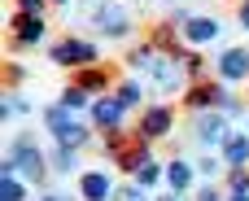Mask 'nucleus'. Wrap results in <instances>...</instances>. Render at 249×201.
<instances>
[{
	"mask_svg": "<svg viewBox=\"0 0 249 201\" xmlns=\"http://www.w3.org/2000/svg\"><path fill=\"white\" fill-rule=\"evenodd\" d=\"M127 66H136L162 96H171L175 88H184V79H188V70H184V61L179 57H171V53H162L153 39L149 44H136L131 53H127Z\"/></svg>",
	"mask_w": 249,
	"mask_h": 201,
	"instance_id": "obj_1",
	"label": "nucleus"
},
{
	"mask_svg": "<svg viewBox=\"0 0 249 201\" xmlns=\"http://www.w3.org/2000/svg\"><path fill=\"white\" fill-rule=\"evenodd\" d=\"M4 158L18 166V175H22V180H31V184H44V180H48V158L35 149V140H31V136H13Z\"/></svg>",
	"mask_w": 249,
	"mask_h": 201,
	"instance_id": "obj_2",
	"label": "nucleus"
},
{
	"mask_svg": "<svg viewBox=\"0 0 249 201\" xmlns=\"http://www.w3.org/2000/svg\"><path fill=\"white\" fill-rule=\"evenodd\" d=\"M193 140L210 153V149H223L228 140H232V118L223 114V110H201L197 114V123H193Z\"/></svg>",
	"mask_w": 249,
	"mask_h": 201,
	"instance_id": "obj_3",
	"label": "nucleus"
},
{
	"mask_svg": "<svg viewBox=\"0 0 249 201\" xmlns=\"http://www.w3.org/2000/svg\"><path fill=\"white\" fill-rule=\"evenodd\" d=\"M96 61H101V48H96L92 39L66 35L61 44H53V66H74V70H83V66H96Z\"/></svg>",
	"mask_w": 249,
	"mask_h": 201,
	"instance_id": "obj_4",
	"label": "nucleus"
},
{
	"mask_svg": "<svg viewBox=\"0 0 249 201\" xmlns=\"http://www.w3.org/2000/svg\"><path fill=\"white\" fill-rule=\"evenodd\" d=\"M171 131H175V110H171L166 101H153V105H144V110H140L136 136H144V140L153 145V140H162V136H171Z\"/></svg>",
	"mask_w": 249,
	"mask_h": 201,
	"instance_id": "obj_5",
	"label": "nucleus"
},
{
	"mask_svg": "<svg viewBox=\"0 0 249 201\" xmlns=\"http://www.w3.org/2000/svg\"><path fill=\"white\" fill-rule=\"evenodd\" d=\"M232 92H228V83L223 79H201V83H188V92H184V105L193 110V114H201V110H223V101H228Z\"/></svg>",
	"mask_w": 249,
	"mask_h": 201,
	"instance_id": "obj_6",
	"label": "nucleus"
},
{
	"mask_svg": "<svg viewBox=\"0 0 249 201\" xmlns=\"http://www.w3.org/2000/svg\"><path fill=\"white\" fill-rule=\"evenodd\" d=\"M9 26H13V35H9V48H13V53H18V48H35V44H44V39H48V26H44V18L13 13V18H9Z\"/></svg>",
	"mask_w": 249,
	"mask_h": 201,
	"instance_id": "obj_7",
	"label": "nucleus"
},
{
	"mask_svg": "<svg viewBox=\"0 0 249 201\" xmlns=\"http://www.w3.org/2000/svg\"><path fill=\"white\" fill-rule=\"evenodd\" d=\"M92 22H96V31H105L109 39H127V35H131V13H127L123 4H114V0L96 4Z\"/></svg>",
	"mask_w": 249,
	"mask_h": 201,
	"instance_id": "obj_8",
	"label": "nucleus"
},
{
	"mask_svg": "<svg viewBox=\"0 0 249 201\" xmlns=\"http://www.w3.org/2000/svg\"><path fill=\"white\" fill-rule=\"evenodd\" d=\"M214 74L223 83H249V48H223L214 61Z\"/></svg>",
	"mask_w": 249,
	"mask_h": 201,
	"instance_id": "obj_9",
	"label": "nucleus"
},
{
	"mask_svg": "<svg viewBox=\"0 0 249 201\" xmlns=\"http://www.w3.org/2000/svg\"><path fill=\"white\" fill-rule=\"evenodd\" d=\"M114 180H109V171H83L79 175V197L83 201H114Z\"/></svg>",
	"mask_w": 249,
	"mask_h": 201,
	"instance_id": "obj_10",
	"label": "nucleus"
},
{
	"mask_svg": "<svg viewBox=\"0 0 249 201\" xmlns=\"http://www.w3.org/2000/svg\"><path fill=\"white\" fill-rule=\"evenodd\" d=\"M219 35H223V22L219 18H188V26H184V44L188 48H206Z\"/></svg>",
	"mask_w": 249,
	"mask_h": 201,
	"instance_id": "obj_11",
	"label": "nucleus"
},
{
	"mask_svg": "<svg viewBox=\"0 0 249 201\" xmlns=\"http://www.w3.org/2000/svg\"><path fill=\"white\" fill-rule=\"evenodd\" d=\"M74 83L79 88H88L92 96H109V88H114V66H83L79 74H74Z\"/></svg>",
	"mask_w": 249,
	"mask_h": 201,
	"instance_id": "obj_12",
	"label": "nucleus"
},
{
	"mask_svg": "<svg viewBox=\"0 0 249 201\" xmlns=\"http://www.w3.org/2000/svg\"><path fill=\"white\" fill-rule=\"evenodd\" d=\"M123 101L118 96H96L92 101V123L101 127V131H114V127H123Z\"/></svg>",
	"mask_w": 249,
	"mask_h": 201,
	"instance_id": "obj_13",
	"label": "nucleus"
},
{
	"mask_svg": "<svg viewBox=\"0 0 249 201\" xmlns=\"http://www.w3.org/2000/svg\"><path fill=\"white\" fill-rule=\"evenodd\" d=\"M193 175H197V166H188L184 158H175V162L166 166V184H171V193H188V188H193Z\"/></svg>",
	"mask_w": 249,
	"mask_h": 201,
	"instance_id": "obj_14",
	"label": "nucleus"
},
{
	"mask_svg": "<svg viewBox=\"0 0 249 201\" xmlns=\"http://www.w3.org/2000/svg\"><path fill=\"white\" fill-rule=\"evenodd\" d=\"M223 162L228 166H249V136L245 131H232V140L223 145Z\"/></svg>",
	"mask_w": 249,
	"mask_h": 201,
	"instance_id": "obj_15",
	"label": "nucleus"
},
{
	"mask_svg": "<svg viewBox=\"0 0 249 201\" xmlns=\"http://www.w3.org/2000/svg\"><path fill=\"white\" fill-rule=\"evenodd\" d=\"M114 96L123 101V110H140V101H144V83H140V79H123Z\"/></svg>",
	"mask_w": 249,
	"mask_h": 201,
	"instance_id": "obj_16",
	"label": "nucleus"
},
{
	"mask_svg": "<svg viewBox=\"0 0 249 201\" xmlns=\"http://www.w3.org/2000/svg\"><path fill=\"white\" fill-rule=\"evenodd\" d=\"M53 140H57V145H66V149H83V145L92 140V131H88L83 123H70V127H61Z\"/></svg>",
	"mask_w": 249,
	"mask_h": 201,
	"instance_id": "obj_17",
	"label": "nucleus"
},
{
	"mask_svg": "<svg viewBox=\"0 0 249 201\" xmlns=\"http://www.w3.org/2000/svg\"><path fill=\"white\" fill-rule=\"evenodd\" d=\"M48 166H53V171H61V175L79 171V149H66V145H57V149L48 153Z\"/></svg>",
	"mask_w": 249,
	"mask_h": 201,
	"instance_id": "obj_18",
	"label": "nucleus"
},
{
	"mask_svg": "<svg viewBox=\"0 0 249 201\" xmlns=\"http://www.w3.org/2000/svg\"><path fill=\"white\" fill-rule=\"evenodd\" d=\"M61 105H66V110H92V92H88V88H79V83H66Z\"/></svg>",
	"mask_w": 249,
	"mask_h": 201,
	"instance_id": "obj_19",
	"label": "nucleus"
},
{
	"mask_svg": "<svg viewBox=\"0 0 249 201\" xmlns=\"http://www.w3.org/2000/svg\"><path fill=\"white\" fill-rule=\"evenodd\" d=\"M162 175H166V171H162V166H158V162L149 158V162H140V166H136V175H131V180H136V184H144V188H153V184H158Z\"/></svg>",
	"mask_w": 249,
	"mask_h": 201,
	"instance_id": "obj_20",
	"label": "nucleus"
},
{
	"mask_svg": "<svg viewBox=\"0 0 249 201\" xmlns=\"http://www.w3.org/2000/svg\"><path fill=\"white\" fill-rule=\"evenodd\" d=\"M0 201H26V188L18 175H0Z\"/></svg>",
	"mask_w": 249,
	"mask_h": 201,
	"instance_id": "obj_21",
	"label": "nucleus"
},
{
	"mask_svg": "<svg viewBox=\"0 0 249 201\" xmlns=\"http://www.w3.org/2000/svg\"><path fill=\"white\" fill-rule=\"evenodd\" d=\"M223 171H228V162H223V158H210V153H206V158L197 162V175H206L210 184H214V180H219Z\"/></svg>",
	"mask_w": 249,
	"mask_h": 201,
	"instance_id": "obj_22",
	"label": "nucleus"
},
{
	"mask_svg": "<svg viewBox=\"0 0 249 201\" xmlns=\"http://www.w3.org/2000/svg\"><path fill=\"white\" fill-rule=\"evenodd\" d=\"M228 193H249V171L245 166H228Z\"/></svg>",
	"mask_w": 249,
	"mask_h": 201,
	"instance_id": "obj_23",
	"label": "nucleus"
},
{
	"mask_svg": "<svg viewBox=\"0 0 249 201\" xmlns=\"http://www.w3.org/2000/svg\"><path fill=\"white\" fill-rule=\"evenodd\" d=\"M184 70H188V79H193V83H201V79H210V70H206V61H201L197 53H188V57H184Z\"/></svg>",
	"mask_w": 249,
	"mask_h": 201,
	"instance_id": "obj_24",
	"label": "nucleus"
},
{
	"mask_svg": "<svg viewBox=\"0 0 249 201\" xmlns=\"http://www.w3.org/2000/svg\"><path fill=\"white\" fill-rule=\"evenodd\" d=\"M114 201H149V193H144V184L131 180V184H123V188L114 193Z\"/></svg>",
	"mask_w": 249,
	"mask_h": 201,
	"instance_id": "obj_25",
	"label": "nucleus"
},
{
	"mask_svg": "<svg viewBox=\"0 0 249 201\" xmlns=\"http://www.w3.org/2000/svg\"><path fill=\"white\" fill-rule=\"evenodd\" d=\"M26 110H31V105H26L22 96H13V92H9V96H4V105H0V118H13V114H26Z\"/></svg>",
	"mask_w": 249,
	"mask_h": 201,
	"instance_id": "obj_26",
	"label": "nucleus"
},
{
	"mask_svg": "<svg viewBox=\"0 0 249 201\" xmlns=\"http://www.w3.org/2000/svg\"><path fill=\"white\" fill-rule=\"evenodd\" d=\"M22 79H26V66H22V61H9V66H4V83H9V88H18Z\"/></svg>",
	"mask_w": 249,
	"mask_h": 201,
	"instance_id": "obj_27",
	"label": "nucleus"
},
{
	"mask_svg": "<svg viewBox=\"0 0 249 201\" xmlns=\"http://www.w3.org/2000/svg\"><path fill=\"white\" fill-rule=\"evenodd\" d=\"M53 0H18V13H31V18H44V9H48Z\"/></svg>",
	"mask_w": 249,
	"mask_h": 201,
	"instance_id": "obj_28",
	"label": "nucleus"
},
{
	"mask_svg": "<svg viewBox=\"0 0 249 201\" xmlns=\"http://www.w3.org/2000/svg\"><path fill=\"white\" fill-rule=\"evenodd\" d=\"M236 22L249 31V0H241V9H236Z\"/></svg>",
	"mask_w": 249,
	"mask_h": 201,
	"instance_id": "obj_29",
	"label": "nucleus"
},
{
	"mask_svg": "<svg viewBox=\"0 0 249 201\" xmlns=\"http://www.w3.org/2000/svg\"><path fill=\"white\" fill-rule=\"evenodd\" d=\"M197 201H223V197H219L214 188H201V193H197Z\"/></svg>",
	"mask_w": 249,
	"mask_h": 201,
	"instance_id": "obj_30",
	"label": "nucleus"
},
{
	"mask_svg": "<svg viewBox=\"0 0 249 201\" xmlns=\"http://www.w3.org/2000/svg\"><path fill=\"white\" fill-rule=\"evenodd\" d=\"M228 201H249V193H232V197H228Z\"/></svg>",
	"mask_w": 249,
	"mask_h": 201,
	"instance_id": "obj_31",
	"label": "nucleus"
},
{
	"mask_svg": "<svg viewBox=\"0 0 249 201\" xmlns=\"http://www.w3.org/2000/svg\"><path fill=\"white\" fill-rule=\"evenodd\" d=\"M162 201H184V193H171V197H162Z\"/></svg>",
	"mask_w": 249,
	"mask_h": 201,
	"instance_id": "obj_32",
	"label": "nucleus"
},
{
	"mask_svg": "<svg viewBox=\"0 0 249 201\" xmlns=\"http://www.w3.org/2000/svg\"><path fill=\"white\" fill-rule=\"evenodd\" d=\"M53 4H70V0H53Z\"/></svg>",
	"mask_w": 249,
	"mask_h": 201,
	"instance_id": "obj_33",
	"label": "nucleus"
},
{
	"mask_svg": "<svg viewBox=\"0 0 249 201\" xmlns=\"http://www.w3.org/2000/svg\"><path fill=\"white\" fill-rule=\"evenodd\" d=\"M44 201H61V197H44Z\"/></svg>",
	"mask_w": 249,
	"mask_h": 201,
	"instance_id": "obj_34",
	"label": "nucleus"
},
{
	"mask_svg": "<svg viewBox=\"0 0 249 201\" xmlns=\"http://www.w3.org/2000/svg\"><path fill=\"white\" fill-rule=\"evenodd\" d=\"M92 4H105V0H92Z\"/></svg>",
	"mask_w": 249,
	"mask_h": 201,
	"instance_id": "obj_35",
	"label": "nucleus"
},
{
	"mask_svg": "<svg viewBox=\"0 0 249 201\" xmlns=\"http://www.w3.org/2000/svg\"><path fill=\"white\" fill-rule=\"evenodd\" d=\"M245 96H249V88H245Z\"/></svg>",
	"mask_w": 249,
	"mask_h": 201,
	"instance_id": "obj_36",
	"label": "nucleus"
}]
</instances>
